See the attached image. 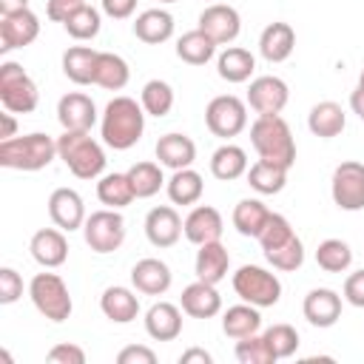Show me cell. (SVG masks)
I'll list each match as a JSON object with an SVG mask.
<instances>
[{
	"label": "cell",
	"instance_id": "obj_6",
	"mask_svg": "<svg viewBox=\"0 0 364 364\" xmlns=\"http://www.w3.org/2000/svg\"><path fill=\"white\" fill-rule=\"evenodd\" d=\"M233 290L242 301L256 307H273L282 299V282L276 273L259 267V264H242L233 273Z\"/></svg>",
	"mask_w": 364,
	"mask_h": 364
},
{
	"label": "cell",
	"instance_id": "obj_57",
	"mask_svg": "<svg viewBox=\"0 0 364 364\" xmlns=\"http://www.w3.org/2000/svg\"><path fill=\"white\" fill-rule=\"evenodd\" d=\"M358 88H364V68H361V74H358Z\"/></svg>",
	"mask_w": 364,
	"mask_h": 364
},
{
	"label": "cell",
	"instance_id": "obj_52",
	"mask_svg": "<svg viewBox=\"0 0 364 364\" xmlns=\"http://www.w3.org/2000/svg\"><path fill=\"white\" fill-rule=\"evenodd\" d=\"M100 3H102V11L114 20H125L136 9V0H100Z\"/></svg>",
	"mask_w": 364,
	"mask_h": 364
},
{
	"label": "cell",
	"instance_id": "obj_3",
	"mask_svg": "<svg viewBox=\"0 0 364 364\" xmlns=\"http://www.w3.org/2000/svg\"><path fill=\"white\" fill-rule=\"evenodd\" d=\"M57 156L77 179H97L105 171V151L91 131H63L57 136Z\"/></svg>",
	"mask_w": 364,
	"mask_h": 364
},
{
	"label": "cell",
	"instance_id": "obj_4",
	"mask_svg": "<svg viewBox=\"0 0 364 364\" xmlns=\"http://www.w3.org/2000/svg\"><path fill=\"white\" fill-rule=\"evenodd\" d=\"M57 156V139L48 134H26L0 139V165L11 171H40Z\"/></svg>",
	"mask_w": 364,
	"mask_h": 364
},
{
	"label": "cell",
	"instance_id": "obj_13",
	"mask_svg": "<svg viewBox=\"0 0 364 364\" xmlns=\"http://www.w3.org/2000/svg\"><path fill=\"white\" fill-rule=\"evenodd\" d=\"M290 100V91H287V82L282 77H273V74H264V77H256L247 88V105L262 117V114H282L284 105Z\"/></svg>",
	"mask_w": 364,
	"mask_h": 364
},
{
	"label": "cell",
	"instance_id": "obj_42",
	"mask_svg": "<svg viewBox=\"0 0 364 364\" xmlns=\"http://www.w3.org/2000/svg\"><path fill=\"white\" fill-rule=\"evenodd\" d=\"M139 102H142L145 114H151V117H165V114H171V108H173V88H171L165 80H148V82L142 85Z\"/></svg>",
	"mask_w": 364,
	"mask_h": 364
},
{
	"label": "cell",
	"instance_id": "obj_47",
	"mask_svg": "<svg viewBox=\"0 0 364 364\" xmlns=\"http://www.w3.org/2000/svg\"><path fill=\"white\" fill-rule=\"evenodd\" d=\"M23 296V276L14 267H0V304H14Z\"/></svg>",
	"mask_w": 364,
	"mask_h": 364
},
{
	"label": "cell",
	"instance_id": "obj_14",
	"mask_svg": "<svg viewBox=\"0 0 364 364\" xmlns=\"http://www.w3.org/2000/svg\"><path fill=\"white\" fill-rule=\"evenodd\" d=\"M57 119L63 131H91L97 122V105L88 94L71 91L57 102Z\"/></svg>",
	"mask_w": 364,
	"mask_h": 364
},
{
	"label": "cell",
	"instance_id": "obj_55",
	"mask_svg": "<svg viewBox=\"0 0 364 364\" xmlns=\"http://www.w3.org/2000/svg\"><path fill=\"white\" fill-rule=\"evenodd\" d=\"M350 108H353V114H358V119L364 122V88H355V91L350 94Z\"/></svg>",
	"mask_w": 364,
	"mask_h": 364
},
{
	"label": "cell",
	"instance_id": "obj_48",
	"mask_svg": "<svg viewBox=\"0 0 364 364\" xmlns=\"http://www.w3.org/2000/svg\"><path fill=\"white\" fill-rule=\"evenodd\" d=\"M48 361H54V364H85V353L77 344H54L48 350Z\"/></svg>",
	"mask_w": 364,
	"mask_h": 364
},
{
	"label": "cell",
	"instance_id": "obj_11",
	"mask_svg": "<svg viewBox=\"0 0 364 364\" xmlns=\"http://www.w3.org/2000/svg\"><path fill=\"white\" fill-rule=\"evenodd\" d=\"M216 46H228L239 37V28H242V17L233 6L228 3H210L202 14H199V26Z\"/></svg>",
	"mask_w": 364,
	"mask_h": 364
},
{
	"label": "cell",
	"instance_id": "obj_39",
	"mask_svg": "<svg viewBox=\"0 0 364 364\" xmlns=\"http://www.w3.org/2000/svg\"><path fill=\"white\" fill-rule=\"evenodd\" d=\"M350 262H353V250L341 239H324L316 247V264L324 273H344L350 267Z\"/></svg>",
	"mask_w": 364,
	"mask_h": 364
},
{
	"label": "cell",
	"instance_id": "obj_49",
	"mask_svg": "<svg viewBox=\"0 0 364 364\" xmlns=\"http://www.w3.org/2000/svg\"><path fill=\"white\" fill-rule=\"evenodd\" d=\"M344 299L353 307H364V270H355L344 279Z\"/></svg>",
	"mask_w": 364,
	"mask_h": 364
},
{
	"label": "cell",
	"instance_id": "obj_26",
	"mask_svg": "<svg viewBox=\"0 0 364 364\" xmlns=\"http://www.w3.org/2000/svg\"><path fill=\"white\" fill-rule=\"evenodd\" d=\"M230 267V256L228 247L222 242H205L196 250V279L208 282V284H219L228 276Z\"/></svg>",
	"mask_w": 364,
	"mask_h": 364
},
{
	"label": "cell",
	"instance_id": "obj_27",
	"mask_svg": "<svg viewBox=\"0 0 364 364\" xmlns=\"http://www.w3.org/2000/svg\"><path fill=\"white\" fill-rule=\"evenodd\" d=\"M134 34H136V40H142L148 46H159V43L171 40L173 37V17H171V11H165V9L142 11L134 20Z\"/></svg>",
	"mask_w": 364,
	"mask_h": 364
},
{
	"label": "cell",
	"instance_id": "obj_32",
	"mask_svg": "<svg viewBox=\"0 0 364 364\" xmlns=\"http://www.w3.org/2000/svg\"><path fill=\"white\" fill-rule=\"evenodd\" d=\"M247 185L256 191V193H279L284 185H287V168L284 165H276L270 159H256L250 168H247Z\"/></svg>",
	"mask_w": 364,
	"mask_h": 364
},
{
	"label": "cell",
	"instance_id": "obj_36",
	"mask_svg": "<svg viewBox=\"0 0 364 364\" xmlns=\"http://www.w3.org/2000/svg\"><path fill=\"white\" fill-rule=\"evenodd\" d=\"M97 199L105 205V208H125L136 199L134 193V185L128 179V173H105L100 182H97Z\"/></svg>",
	"mask_w": 364,
	"mask_h": 364
},
{
	"label": "cell",
	"instance_id": "obj_33",
	"mask_svg": "<svg viewBox=\"0 0 364 364\" xmlns=\"http://www.w3.org/2000/svg\"><path fill=\"white\" fill-rule=\"evenodd\" d=\"M131 80V68L128 63L119 57V54H111V51H100L97 57V68H94V82L100 88H108V91H119L125 88Z\"/></svg>",
	"mask_w": 364,
	"mask_h": 364
},
{
	"label": "cell",
	"instance_id": "obj_2",
	"mask_svg": "<svg viewBox=\"0 0 364 364\" xmlns=\"http://www.w3.org/2000/svg\"><path fill=\"white\" fill-rule=\"evenodd\" d=\"M250 142L259 154V159H270L276 165H284L287 171L296 162V139L290 134V125L279 114H262L250 125Z\"/></svg>",
	"mask_w": 364,
	"mask_h": 364
},
{
	"label": "cell",
	"instance_id": "obj_29",
	"mask_svg": "<svg viewBox=\"0 0 364 364\" xmlns=\"http://www.w3.org/2000/svg\"><path fill=\"white\" fill-rule=\"evenodd\" d=\"M210 173L222 182H233V179L245 176L247 173V154L239 145H230V142L219 145L210 156Z\"/></svg>",
	"mask_w": 364,
	"mask_h": 364
},
{
	"label": "cell",
	"instance_id": "obj_58",
	"mask_svg": "<svg viewBox=\"0 0 364 364\" xmlns=\"http://www.w3.org/2000/svg\"><path fill=\"white\" fill-rule=\"evenodd\" d=\"M159 3H176V0H159Z\"/></svg>",
	"mask_w": 364,
	"mask_h": 364
},
{
	"label": "cell",
	"instance_id": "obj_10",
	"mask_svg": "<svg viewBox=\"0 0 364 364\" xmlns=\"http://www.w3.org/2000/svg\"><path fill=\"white\" fill-rule=\"evenodd\" d=\"M330 193L341 210H361L364 208V162L347 159L336 165L330 179Z\"/></svg>",
	"mask_w": 364,
	"mask_h": 364
},
{
	"label": "cell",
	"instance_id": "obj_56",
	"mask_svg": "<svg viewBox=\"0 0 364 364\" xmlns=\"http://www.w3.org/2000/svg\"><path fill=\"white\" fill-rule=\"evenodd\" d=\"M20 9H28V0H0V14H11Z\"/></svg>",
	"mask_w": 364,
	"mask_h": 364
},
{
	"label": "cell",
	"instance_id": "obj_8",
	"mask_svg": "<svg viewBox=\"0 0 364 364\" xmlns=\"http://www.w3.org/2000/svg\"><path fill=\"white\" fill-rule=\"evenodd\" d=\"M82 236L94 253H114L125 242V219L114 208L94 210L82 225Z\"/></svg>",
	"mask_w": 364,
	"mask_h": 364
},
{
	"label": "cell",
	"instance_id": "obj_24",
	"mask_svg": "<svg viewBox=\"0 0 364 364\" xmlns=\"http://www.w3.org/2000/svg\"><path fill=\"white\" fill-rule=\"evenodd\" d=\"M145 330L154 341H173L182 333V313L171 301H156L145 313Z\"/></svg>",
	"mask_w": 364,
	"mask_h": 364
},
{
	"label": "cell",
	"instance_id": "obj_31",
	"mask_svg": "<svg viewBox=\"0 0 364 364\" xmlns=\"http://www.w3.org/2000/svg\"><path fill=\"white\" fill-rule=\"evenodd\" d=\"M253 68H256V57L247 48H239V46L225 48L219 54V60H216V71L228 82H247Z\"/></svg>",
	"mask_w": 364,
	"mask_h": 364
},
{
	"label": "cell",
	"instance_id": "obj_17",
	"mask_svg": "<svg viewBox=\"0 0 364 364\" xmlns=\"http://www.w3.org/2000/svg\"><path fill=\"white\" fill-rule=\"evenodd\" d=\"M222 230H225V222H222V213L210 205H196L185 222H182V233L188 242L193 245H205V242H219L222 239Z\"/></svg>",
	"mask_w": 364,
	"mask_h": 364
},
{
	"label": "cell",
	"instance_id": "obj_1",
	"mask_svg": "<svg viewBox=\"0 0 364 364\" xmlns=\"http://www.w3.org/2000/svg\"><path fill=\"white\" fill-rule=\"evenodd\" d=\"M145 131V108L142 102L131 100V97H114L105 105L102 122H100V134L102 142L114 151H128L139 142Z\"/></svg>",
	"mask_w": 364,
	"mask_h": 364
},
{
	"label": "cell",
	"instance_id": "obj_30",
	"mask_svg": "<svg viewBox=\"0 0 364 364\" xmlns=\"http://www.w3.org/2000/svg\"><path fill=\"white\" fill-rule=\"evenodd\" d=\"M97 57H100V51H94L88 46H71L63 54V74L77 85H88V82H94Z\"/></svg>",
	"mask_w": 364,
	"mask_h": 364
},
{
	"label": "cell",
	"instance_id": "obj_12",
	"mask_svg": "<svg viewBox=\"0 0 364 364\" xmlns=\"http://www.w3.org/2000/svg\"><path fill=\"white\" fill-rule=\"evenodd\" d=\"M40 34V20L31 9H20L0 17V51H14L23 46H31Z\"/></svg>",
	"mask_w": 364,
	"mask_h": 364
},
{
	"label": "cell",
	"instance_id": "obj_18",
	"mask_svg": "<svg viewBox=\"0 0 364 364\" xmlns=\"http://www.w3.org/2000/svg\"><path fill=\"white\" fill-rule=\"evenodd\" d=\"M301 313L313 327H333L341 318V296L330 287H316L304 296Z\"/></svg>",
	"mask_w": 364,
	"mask_h": 364
},
{
	"label": "cell",
	"instance_id": "obj_21",
	"mask_svg": "<svg viewBox=\"0 0 364 364\" xmlns=\"http://www.w3.org/2000/svg\"><path fill=\"white\" fill-rule=\"evenodd\" d=\"M131 282L145 296H162L171 287L173 276H171V267L162 259H139L131 267Z\"/></svg>",
	"mask_w": 364,
	"mask_h": 364
},
{
	"label": "cell",
	"instance_id": "obj_54",
	"mask_svg": "<svg viewBox=\"0 0 364 364\" xmlns=\"http://www.w3.org/2000/svg\"><path fill=\"white\" fill-rule=\"evenodd\" d=\"M0 119H3V131H0V139H11V136H14V131H17L14 114H11V111H6V114H0Z\"/></svg>",
	"mask_w": 364,
	"mask_h": 364
},
{
	"label": "cell",
	"instance_id": "obj_44",
	"mask_svg": "<svg viewBox=\"0 0 364 364\" xmlns=\"http://www.w3.org/2000/svg\"><path fill=\"white\" fill-rule=\"evenodd\" d=\"M293 236H296V230L290 228V222L282 213H270L267 225L259 233V245H262L264 253H270V250H279L282 245H287Z\"/></svg>",
	"mask_w": 364,
	"mask_h": 364
},
{
	"label": "cell",
	"instance_id": "obj_35",
	"mask_svg": "<svg viewBox=\"0 0 364 364\" xmlns=\"http://www.w3.org/2000/svg\"><path fill=\"white\" fill-rule=\"evenodd\" d=\"M216 54V43L202 31V28H193V31H185L179 40H176V57L188 65H205L210 57Z\"/></svg>",
	"mask_w": 364,
	"mask_h": 364
},
{
	"label": "cell",
	"instance_id": "obj_53",
	"mask_svg": "<svg viewBox=\"0 0 364 364\" xmlns=\"http://www.w3.org/2000/svg\"><path fill=\"white\" fill-rule=\"evenodd\" d=\"M179 361L182 364H210L213 358H210V353H205V350H199V347H191V350H185L182 355H179Z\"/></svg>",
	"mask_w": 364,
	"mask_h": 364
},
{
	"label": "cell",
	"instance_id": "obj_45",
	"mask_svg": "<svg viewBox=\"0 0 364 364\" xmlns=\"http://www.w3.org/2000/svg\"><path fill=\"white\" fill-rule=\"evenodd\" d=\"M262 336L267 338V344H270L276 361H279V358H290V355L299 350V333H296V327H290V324H273V327H267Z\"/></svg>",
	"mask_w": 364,
	"mask_h": 364
},
{
	"label": "cell",
	"instance_id": "obj_19",
	"mask_svg": "<svg viewBox=\"0 0 364 364\" xmlns=\"http://www.w3.org/2000/svg\"><path fill=\"white\" fill-rule=\"evenodd\" d=\"M179 304L191 318H213L222 310V296H219L216 284H208V282L196 279L193 284H188L182 290Z\"/></svg>",
	"mask_w": 364,
	"mask_h": 364
},
{
	"label": "cell",
	"instance_id": "obj_5",
	"mask_svg": "<svg viewBox=\"0 0 364 364\" xmlns=\"http://www.w3.org/2000/svg\"><path fill=\"white\" fill-rule=\"evenodd\" d=\"M0 102L11 114H31L40 102L37 82L23 71L20 63H0Z\"/></svg>",
	"mask_w": 364,
	"mask_h": 364
},
{
	"label": "cell",
	"instance_id": "obj_15",
	"mask_svg": "<svg viewBox=\"0 0 364 364\" xmlns=\"http://www.w3.org/2000/svg\"><path fill=\"white\" fill-rule=\"evenodd\" d=\"M48 216L51 222L60 228V230H77L85 225V205H82V196L74 191V188H57L51 196H48Z\"/></svg>",
	"mask_w": 364,
	"mask_h": 364
},
{
	"label": "cell",
	"instance_id": "obj_16",
	"mask_svg": "<svg viewBox=\"0 0 364 364\" xmlns=\"http://www.w3.org/2000/svg\"><path fill=\"white\" fill-rule=\"evenodd\" d=\"M145 236L154 247H173L182 236V219L171 205L151 208L145 216Z\"/></svg>",
	"mask_w": 364,
	"mask_h": 364
},
{
	"label": "cell",
	"instance_id": "obj_46",
	"mask_svg": "<svg viewBox=\"0 0 364 364\" xmlns=\"http://www.w3.org/2000/svg\"><path fill=\"white\" fill-rule=\"evenodd\" d=\"M264 259H267L276 270H284V273L299 270V267H301V262H304V245H301V239H299V236H293V239H290L287 245H282L279 250L264 253Z\"/></svg>",
	"mask_w": 364,
	"mask_h": 364
},
{
	"label": "cell",
	"instance_id": "obj_20",
	"mask_svg": "<svg viewBox=\"0 0 364 364\" xmlns=\"http://www.w3.org/2000/svg\"><path fill=\"white\" fill-rule=\"evenodd\" d=\"M28 250H31L34 262L43 267H60L68 259V242H65L63 230H57V228H40L31 236Z\"/></svg>",
	"mask_w": 364,
	"mask_h": 364
},
{
	"label": "cell",
	"instance_id": "obj_50",
	"mask_svg": "<svg viewBox=\"0 0 364 364\" xmlns=\"http://www.w3.org/2000/svg\"><path fill=\"white\" fill-rule=\"evenodd\" d=\"M117 361L119 364H154L156 361V353L148 350V347H142V344H131V347L119 350Z\"/></svg>",
	"mask_w": 364,
	"mask_h": 364
},
{
	"label": "cell",
	"instance_id": "obj_9",
	"mask_svg": "<svg viewBox=\"0 0 364 364\" xmlns=\"http://www.w3.org/2000/svg\"><path fill=\"white\" fill-rule=\"evenodd\" d=\"M205 125L213 136L230 139L245 131L247 125V105L233 94H219L205 108Z\"/></svg>",
	"mask_w": 364,
	"mask_h": 364
},
{
	"label": "cell",
	"instance_id": "obj_51",
	"mask_svg": "<svg viewBox=\"0 0 364 364\" xmlns=\"http://www.w3.org/2000/svg\"><path fill=\"white\" fill-rule=\"evenodd\" d=\"M85 0H48L46 3V14H48V20H54V23H63L74 9H80Z\"/></svg>",
	"mask_w": 364,
	"mask_h": 364
},
{
	"label": "cell",
	"instance_id": "obj_38",
	"mask_svg": "<svg viewBox=\"0 0 364 364\" xmlns=\"http://www.w3.org/2000/svg\"><path fill=\"white\" fill-rule=\"evenodd\" d=\"M202 191H205V182L193 168H179L168 179V196L173 205H196Z\"/></svg>",
	"mask_w": 364,
	"mask_h": 364
},
{
	"label": "cell",
	"instance_id": "obj_7",
	"mask_svg": "<svg viewBox=\"0 0 364 364\" xmlns=\"http://www.w3.org/2000/svg\"><path fill=\"white\" fill-rule=\"evenodd\" d=\"M28 296H31L37 313L46 316L48 321H65L74 310L68 287L57 273H37L28 284Z\"/></svg>",
	"mask_w": 364,
	"mask_h": 364
},
{
	"label": "cell",
	"instance_id": "obj_40",
	"mask_svg": "<svg viewBox=\"0 0 364 364\" xmlns=\"http://www.w3.org/2000/svg\"><path fill=\"white\" fill-rule=\"evenodd\" d=\"M63 28H65L74 40H94V37L100 34V28H102L100 11H97L94 6H88V3H82L80 9H74V11L63 20Z\"/></svg>",
	"mask_w": 364,
	"mask_h": 364
},
{
	"label": "cell",
	"instance_id": "obj_37",
	"mask_svg": "<svg viewBox=\"0 0 364 364\" xmlns=\"http://www.w3.org/2000/svg\"><path fill=\"white\" fill-rule=\"evenodd\" d=\"M270 219V210L262 199H242L236 208H233V228L242 233V236H253L259 239L262 228L267 225Z\"/></svg>",
	"mask_w": 364,
	"mask_h": 364
},
{
	"label": "cell",
	"instance_id": "obj_22",
	"mask_svg": "<svg viewBox=\"0 0 364 364\" xmlns=\"http://www.w3.org/2000/svg\"><path fill=\"white\" fill-rule=\"evenodd\" d=\"M293 48H296V31L290 23L276 20L270 26H264V31L259 37V51L267 63H284L293 54Z\"/></svg>",
	"mask_w": 364,
	"mask_h": 364
},
{
	"label": "cell",
	"instance_id": "obj_41",
	"mask_svg": "<svg viewBox=\"0 0 364 364\" xmlns=\"http://www.w3.org/2000/svg\"><path fill=\"white\" fill-rule=\"evenodd\" d=\"M128 179L134 185V193L136 199H148L154 193H159V188L165 185V176H162V168L156 162H136L128 168Z\"/></svg>",
	"mask_w": 364,
	"mask_h": 364
},
{
	"label": "cell",
	"instance_id": "obj_34",
	"mask_svg": "<svg viewBox=\"0 0 364 364\" xmlns=\"http://www.w3.org/2000/svg\"><path fill=\"white\" fill-rule=\"evenodd\" d=\"M259 327H262L259 307H256V304H247V301L228 307L225 316H222V330H225V336H230V338L253 336V333H259Z\"/></svg>",
	"mask_w": 364,
	"mask_h": 364
},
{
	"label": "cell",
	"instance_id": "obj_25",
	"mask_svg": "<svg viewBox=\"0 0 364 364\" xmlns=\"http://www.w3.org/2000/svg\"><path fill=\"white\" fill-rule=\"evenodd\" d=\"M156 159H159V165H165L171 171L191 168L196 159V145L185 134H165L156 139Z\"/></svg>",
	"mask_w": 364,
	"mask_h": 364
},
{
	"label": "cell",
	"instance_id": "obj_43",
	"mask_svg": "<svg viewBox=\"0 0 364 364\" xmlns=\"http://www.w3.org/2000/svg\"><path fill=\"white\" fill-rule=\"evenodd\" d=\"M236 361L239 364H273L276 355L267 344L264 336H245V338H236Z\"/></svg>",
	"mask_w": 364,
	"mask_h": 364
},
{
	"label": "cell",
	"instance_id": "obj_28",
	"mask_svg": "<svg viewBox=\"0 0 364 364\" xmlns=\"http://www.w3.org/2000/svg\"><path fill=\"white\" fill-rule=\"evenodd\" d=\"M344 125H347L344 108H341L338 102H333V100L316 102V105L310 108V114H307V128H310L316 136H321V139L338 136V134L344 131Z\"/></svg>",
	"mask_w": 364,
	"mask_h": 364
},
{
	"label": "cell",
	"instance_id": "obj_23",
	"mask_svg": "<svg viewBox=\"0 0 364 364\" xmlns=\"http://www.w3.org/2000/svg\"><path fill=\"white\" fill-rule=\"evenodd\" d=\"M100 310L114 324H128L139 316V296L128 287H119V284L105 287L102 296H100Z\"/></svg>",
	"mask_w": 364,
	"mask_h": 364
}]
</instances>
